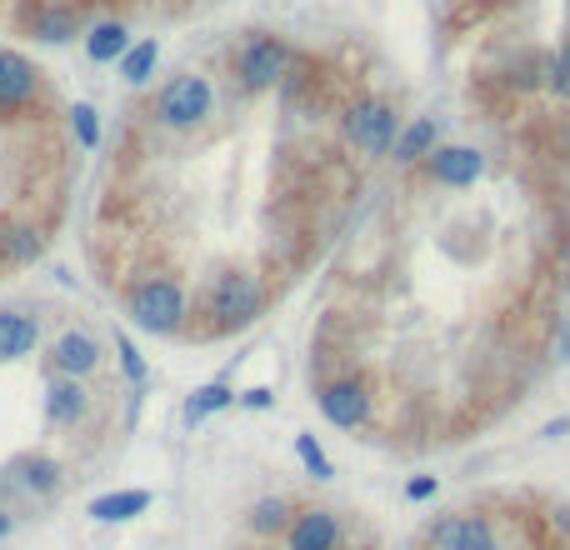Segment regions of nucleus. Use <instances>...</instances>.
I'll return each instance as SVG.
<instances>
[{
	"instance_id": "obj_26",
	"label": "nucleus",
	"mask_w": 570,
	"mask_h": 550,
	"mask_svg": "<svg viewBox=\"0 0 570 550\" xmlns=\"http://www.w3.org/2000/svg\"><path fill=\"white\" fill-rule=\"evenodd\" d=\"M435 490H441V481H435V475H410V481H406V500H410V506L431 500Z\"/></svg>"
},
{
	"instance_id": "obj_18",
	"label": "nucleus",
	"mask_w": 570,
	"mask_h": 550,
	"mask_svg": "<svg viewBox=\"0 0 570 550\" xmlns=\"http://www.w3.org/2000/svg\"><path fill=\"white\" fill-rule=\"evenodd\" d=\"M295 500L291 496H260L256 506L246 510V530L256 540H276V536H286L291 530V520H295Z\"/></svg>"
},
{
	"instance_id": "obj_10",
	"label": "nucleus",
	"mask_w": 570,
	"mask_h": 550,
	"mask_svg": "<svg viewBox=\"0 0 570 550\" xmlns=\"http://www.w3.org/2000/svg\"><path fill=\"white\" fill-rule=\"evenodd\" d=\"M45 360H51L55 376L86 380V376H96L106 356H100V341H96L90 331H61V335L51 341V356H45Z\"/></svg>"
},
{
	"instance_id": "obj_23",
	"label": "nucleus",
	"mask_w": 570,
	"mask_h": 550,
	"mask_svg": "<svg viewBox=\"0 0 570 550\" xmlns=\"http://www.w3.org/2000/svg\"><path fill=\"white\" fill-rule=\"evenodd\" d=\"M295 461L305 465L311 481H335V461L321 451V441H315L311 431H295Z\"/></svg>"
},
{
	"instance_id": "obj_29",
	"label": "nucleus",
	"mask_w": 570,
	"mask_h": 550,
	"mask_svg": "<svg viewBox=\"0 0 570 550\" xmlns=\"http://www.w3.org/2000/svg\"><path fill=\"white\" fill-rule=\"evenodd\" d=\"M540 435H546V441H560V435H570V416H556V421H550Z\"/></svg>"
},
{
	"instance_id": "obj_16",
	"label": "nucleus",
	"mask_w": 570,
	"mask_h": 550,
	"mask_svg": "<svg viewBox=\"0 0 570 550\" xmlns=\"http://www.w3.org/2000/svg\"><path fill=\"white\" fill-rule=\"evenodd\" d=\"M236 396H240V390L230 386V380H205V386H195L191 396H185V406H181V421L195 431V425H205V421H211V416H221V410H230V406H236Z\"/></svg>"
},
{
	"instance_id": "obj_11",
	"label": "nucleus",
	"mask_w": 570,
	"mask_h": 550,
	"mask_svg": "<svg viewBox=\"0 0 570 550\" xmlns=\"http://www.w3.org/2000/svg\"><path fill=\"white\" fill-rule=\"evenodd\" d=\"M31 100H41V71L31 55L0 51V110H25Z\"/></svg>"
},
{
	"instance_id": "obj_17",
	"label": "nucleus",
	"mask_w": 570,
	"mask_h": 550,
	"mask_svg": "<svg viewBox=\"0 0 570 550\" xmlns=\"http://www.w3.org/2000/svg\"><path fill=\"white\" fill-rule=\"evenodd\" d=\"M41 346V321L25 311H0V360H25Z\"/></svg>"
},
{
	"instance_id": "obj_9",
	"label": "nucleus",
	"mask_w": 570,
	"mask_h": 550,
	"mask_svg": "<svg viewBox=\"0 0 570 550\" xmlns=\"http://www.w3.org/2000/svg\"><path fill=\"white\" fill-rule=\"evenodd\" d=\"M90 406H96V396H90L86 380L51 376V386H45V421H51L55 431H76V425H86Z\"/></svg>"
},
{
	"instance_id": "obj_1",
	"label": "nucleus",
	"mask_w": 570,
	"mask_h": 550,
	"mask_svg": "<svg viewBox=\"0 0 570 550\" xmlns=\"http://www.w3.org/2000/svg\"><path fill=\"white\" fill-rule=\"evenodd\" d=\"M126 315L146 335H175L191 321V295L175 276H140L126 285Z\"/></svg>"
},
{
	"instance_id": "obj_24",
	"label": "nucleus",
	"mask_w": 570,
	"mask_h": 550,
	"mask_svg": "<svg viewBox=\"0 0 570 550\" xmlns=\"http://www.w3.org/2000/svg\"><path fill=\"white\" fill-rule=\"evenodd\" d=\"M65 120H71V136H76L80 151H96V145H100V116H96V106H90V100H76V106L65 110Z\"/></svg>"
},
{
	"instance_id": "obj_4",
	"label": "nucleus",
	"mask_w": 570,
	"mask_h": 550,
	"mask_svg": "<svg viewBox=\"0 0 570 550\" xmlns=\"http://www.w3.org/2000/svg\"><path fill=\"white\" fill-rule=\"evenodd\" d=\"M341 130H345V141H351L361 155H390V145H396V136H400L396 110H390L386 100H376V96L345 106Z\"/></svg>"
},
{
	"instance_id": "obj_5",
	"label": "nucleus",
	"mask_w": 570,
	"mask_h": 550,
	"mask_svg": "<svg viewBox=\"0 0 570 550\" xmlns=\"http://www.w3.org/2000/svg\"><path fill=\"white\" fill-rule=\"evenodd\" d=\"M291 71V45L276 41V35H250L246 45L236 51V80L240 90L260 96V90H276Z\"/></svg>"
},
{
	"instance_id": "obj_6",
	"label": "nucleus",
	"mask_w": 570,
	"mask_h": 550,
	"mask_svg": "<svg viewBox=\"0 0 570 550\" xmlns=\"http://www.w3.org/2000/svg\"><path fill=\"white\" fill-rule=\"evenodd\" d=\"M315 406H321V416L335 431H361V425H370V386L355 376L325 380V386L315 390Z\"/></svg>"
},
{
	"instance_id": "obj_34",
	"label": "nucleus",
	"mask_w": 570,
	"mask_h": 550,
	"mask_svg": "<svg viewBox=\"0 0 570 550\" xmlns=\"http://www.w3.org/2000/svg\"><path fill=\"white\" fill-rule=\"evenodd\" d=\"M495 550H501V546H495Z\"/></svg>"
},
{
	"instance_id": "obj_30",
	"label": "nucleus",
	"mask_w": 570,
	"mask_h": 550,
	"mask_svg": "<svg viewBox=\"0 0 570 550\" xmlns=\"http://www.w3.org/2000/svg\"><path fill=\"white\" fill-rule=\"evenodd\" d=\"M556 356H560V360H570V321H566V325H560V341H556Z\"/></svg>"
},
{
	"instance_id": "obj_15",
	"label": "nucleus",
	"mask_w": 570,
	"mask_h": 550,
	"mask_svg": "<svg viewBox=\"0 0 570 550\" xmlns=\"http://www.w3.org/2000/svg\"><path fill=\"white\" fill-rule=\"evenodd\" d=\"M151 490L146 486H130V490H106V496H96L86 506V516L96 520V526H126V520H136V516H146L151 510Z\"/></svg>"
},
{
	"instance_id": "obj_33",
	"label": "nucleus",
	"mask_w": 570,
	"mask_h": 550,
	"mask_svg": "<svg viewBox=\"0 0 570 550\" xmlns=\"http://www.w3.org/2000/svg\"><path fill=\"white\" fill-rule=\"evenodd\" d=\"M11 496V481H6V471H0V500Z\"/></svg>"
},
{
	"instance_id": "obj_19",
	"label": "nucleus",
	"mask_w": 570,
	"mask_h": 550,
	"mask_svg": "<svg viewBox=\"0 0 570 550\" xmlns=\"http://www.w3.org/2000/svg\"><path fill=\"white\" fill-rule=\"evenodd\" d=\"M80 41H86V55L96 65H120V61H126V51L136 45V41H130V31H126V21H96L86 35H80Z\"/></svg>"
},
{
	"instance_id": "obj_2",
	"label": "nucleus",
	"mask_w": 570,
	"mask_h": 550,
	"mask_svg": "<svg viewBox=\"0 0 570 550\" xmlns=\"http://www.w3.org/2000/svg\"><path fill=\"white\" fill-rule=\"evenodd\" d=\"M211 110H216V86H211V76H201V71H185V76L165 80L161 96H155L151 116L161 130H175V136H185V130L205 126L211 120Z\"/></svg>"
},
{
	"instance_id": "obj_8",
	"label": "nucleus",
	"mask_w": 570,
	"mask_h": 550,
	"mask_svg": "<svg viewBox=\"0 0 570 550\" xmlns=\"http://www.w3.org/2000/svg\"><path fill=\"white\" fill-rule=\"evenodd\" d=\"M286 550H341L345 546V520L331 506H305L295 510L291 530L280 536Z\"/></svg>"
},
{
	"instance_id": "obj_21",
	"label": "nucleus",
	"mask_w": 570,
	"mask_h": 550,
	"mask_svg": "<svg viewBox=\"0 0 570 550\" xmlns=\"http://www.w3.org/2000/svg\"><path fill=\"white\" fill-rule=\"evenodd\" d=\"M45 240L35 226H21V220H11V226H0V260L6 266H31V260H41Z\"/></svg>"
},
{
	"instance_id": "obj_20",
	"label": "nucleus",
	"mask_w": 570,
	"mask_h": 550,
	"mask_svg": "<svg viewBox=\"0 0 570 550\" xmlns=\"http://www.w3.org/2000/svg\"><path fill=\"white\" fill-rule=\"evenodd\" d=\"M435 136H441V126H435L431 116H416L410 126H400L396 145H390V161H396V165H416V161H426V155L435 151Z\"/></svg>"
},
{
	"instance_id": "obj_28",
	"label": "nucleus",
	"mask_w": 570,
	"mask_h": 550,
	"mask_svg": "<svg viewBox=\"0 0 570 550\" xmlns=\"http://www.w3.org/2000/svg\"><path fill=\"white\" fill-rule=\"evenodd\" d=\"M550 90H556V96H570V45L556 55V65H550Z\"/></svg>"
},
{
	"instance_id": "obj_25",
	"label": "nucleus",
	"mask_w": 570,
	"mask_h": 550,
	"mask_svg": "<svg viewBox=\"0 0 570 550\" xmlns=\"http://www.w3.org/2000/svg\"><path fill=\"white\" fill-rule=\"evenodd\" d=\"M116 360H120V376H126L130 386H146V380H151V366H146V356L136 351L130 335H116Z\"/></svg>"
},
{
	"instance_id": "obj_27",
	"label": "nucleus",
	"mask_w": 570,
	"mask_h": 550,
	"mask_svg": "<svg viewBox=\"0 0 570 550\" xmlns=\"http://www.w3.org/2000/svg\"><path fill=\"white\" fill-rule=\"evenodd\" d=\"M236 406L240 410H270V406H276V390H270V386H250V390H240V396H236Z\"/></svg>"
},
{
	"instance_id": "obj_14",
	"label": "nucleus",
	"mask_w": 570,
	"mask_h": 550,
	"mask_svg": "<svg viewBox=\"0 0 570 550\" xmlns=\"http://www.w3.org/2000/svg\"><path fill=\"white\" fill-rule=\"evenodd\" d=\"M435 550H495V530L485 516H445L431 530Z\"/></svg>"
},
{
	"instance_id": "obj_7",
	"label": "nucleus",
	"mask_w": 570,
	"mask_h": 550,
	"mask_svg": "<svg viewBox=\"0 0 570 550\" xmlns=\"http://www.w3.org/2000/svg\"><path fill=\"white\" fill-rule=\"evenodd\" d=\"M6 481H11V490L25 500H55L65 486V465L55 461L51 451H21L6 465Z\"/></svg>"
},
{
	"instance_id": "obj_3",
	"label": "nucleus",
	"mask_w": 570,
	"mask_h": 550,
	"mask_svg": "<svg viewBox=\"0 0 570 550\" xmlns=\"http://www.w3.org/2000/svg\"><path fill=\"white\" fill-rule=\"evenodd\" d=\"M260 311H266V285L250 270H226L205 291V315L216 321V331H240V325L260 321Z\"/></svg>"
},
{
	"instance_id": "obj_32",
	"label": "nucleus",
	"mask_w": 570,
	"mask_h": 550,
	"mask_svg": "<svg viewBox=\"0 0 570 550\" xmlns=\"http://www.w3.org/2000/svg\"><path fill=\"white\" fill-rule=\"evenodd\" d=\"M556 526H560V530H570V510H556Z\"/></svg>"
},
{
	"instance_id": "obj_31",
	"label": "nucleus",
	"mask_w": 570,
	"mask_h": 550,
	"mask_svg": "<svg viewBox=\"0 0 570 550\" xmlns=\"http://www.w3.org/2000/svg\"><path fill=\"white\" fill-rule=\"evenodd\" d=\"M11 530H15V516H11V510H0V540L11 536Z\"/></svg>"
},
{
	"instance_id": "obj_13",
	"label": "nucleus",
	"mask_w": 570,
	"mask_h": 550,
	"mask_svg": "<svg viewBox=\"0 0 570 550\" xmlns=\"http://www.w3.org/2000/svg\"><path fill=\"white\" fill-rule=\"evenodd\" d=\"M86 31V21H80L76 6H35L31 15H25V35H35L41 45H71L76 35Z\"/></svg>"
},
{
	"instance_id": "obj_12",
	"label": "nucleus",
	"mask_w": 570,
	"mask_h": 550,
	"mask_svg": "<svg viewBox=\"0 0 570 550\" xmlns=\"http://www.w3.org/2000/svg\"><path fill=\"white\" fill-rule=\"evenodd\" d=\"M481 171H485V155L475 151V145H435V151L426 155V175L441 185H455V191L475 185Z\"/></svg>"
},
{
	"instance_id": "obj_22",
	"label": "nucleus",
	"mask_w": 570,
	"mask_h": 550,
	"mask_svg": "<svg viewBox=\"0 0 570 550\" xmlns=\"http://www.w3.org/2000/svg\"><path fill=\"white\" fill-rule=\"evenodd\" d=\"M155 65H161V41H136L126 51V61H120V80H126V86H146V80L155 76Z\"/></svg>"
}]
</instances>
